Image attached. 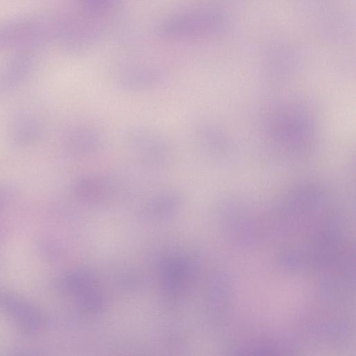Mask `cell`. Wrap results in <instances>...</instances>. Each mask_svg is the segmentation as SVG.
I'll return each mask as SVG.
<instances>
[{"label":"cell","instance_id":"obj_6","mask_svg":"<svg viewBox=\"0 0 356 356\" xmlns=\"http://www.w3.org/2000/svg\"><path fill=\"white\" fill-rule=\"evenodd\" d=\"M0 308L25 332L33 333L40 327L42 321L38 312L15 295L0 292Z\"/></svg>","mask_w":356,"mask_h":356},{"label":"cell","instance_id":"obj_10","mask_svg":"<svg viewBox=\"0 0 356 356\" xmlns=\"http://www.w3.org/2000/svg\"><path fill=\"white\" fill-rule=\"evenodd\" d=\"M120 0H76L78 10L87 16L103 19L114 11Z\"/></svg>","mask_w":356,"mask_h":356},{"label":"cell","instance_id":"obj_2","mask_svg":"<svg viewBox=\"0 0 356 356\" xmlns=\"http://www.w3.org/2000/svg\"><path fill=\"white\" fill-rule=\"evenodd\" d=\"M124 142L134 159L147 169L163 170L172 162V149L170 142L152 129L131 127L124 132Z\"/></svg>","mask_w":356,"mask_h":356},{"label":"cell","instance_id":"obj_4","mask_svg":"<svg viewBox=\"0 0 356 356\" xmlns=\"http://www.w3.org/2000/svg\"><path fill=\"white\" fill-rule=\"evenodd\" d=\"M40 49L29 47L15 50L0 67V89L15 87L31 75L36 65Z\"/></svg>","mask_w":356,"mask_h":356},{"label":"cell","instance_id":"obj_9","mask_svg":"<svg viewBox=\"0 0 356 356\" xmlns=\"http://www.w3.org/2000/svg\"><path fill=\"white\" fill-rule=\"evenodd\" d=\"M41 131V125L36 118L30 114H22L13 122L11 138L16 144L26 145L36 141Z\"/></svg>","mask_w":356,"mask_h":356},{"label":"cell","instance_id":"obj_5","mask_svg":"<svg viewBox=\"0 0 356 356\" xmlns=\"http://www.w3.org/2000/svg\"><path fill=\"white\" fill-rule=\"evenodd\" d=\"M105 144L102 132L92 125H81L70 129L64 136L63 145L70 154L90 156L100 152Z\"/></svg>","mask_w":356,"mask_h":356},{"label":"cell","instance_id":"obj_7","mask_svg":"<svg viewBox=\"0 0 356 356\" xmlns=\"http://www.w3.org/2000/svg\"><path fill=\"white\" fill-rule=\"evenodd\" d=\"M119 188L118 178L92 175L79 178L73 186L75 195L88 202L99 201L112 195Z\"/></svg>","mask_w":356,"mask_h":356},{"label":"cell","instance_id":"obj_8","mask_svg":"<svg viewBox=\"0 0 356 356\" xmlns=\"http://www.w3.org/2000/svg\"><path fill=\"white\" fill-rule=\"evenodd\" d=\"M164 73L154 67H134L122 71L118 76V83L124 90L139 91L147 90L160 84Z\"/></svg>","mask_w":356,"mask_h":356},{"label":"cell","instance_id":"obj_1","mask_svg":"<svg viewBox=\"0 0 356 356\" xmlns=\"http://www.w3.org/2000/svg\"><path fill=\"white\" fill-rule=\"evenodd\" d=\"M54 38L55 15H28L0 21V49L41 48Z\"/></svg>","mask_w":356,"mask_h":356},{"label":"cell","instance_id":"obj_3","mask_svg":"<svg viewBox=\"0 0 356 356\" xmlns=\"http://www.w3.org/2000/svg\"><path fill=\"white\" fill-rule=\"evenodd\" d=\"M212 16L200 9L178 12L165 19L159 27V35L166 40H193L207 33L211 26Z\"/></svg>","mask_w":356,"mask_h":356}]
</instances>
